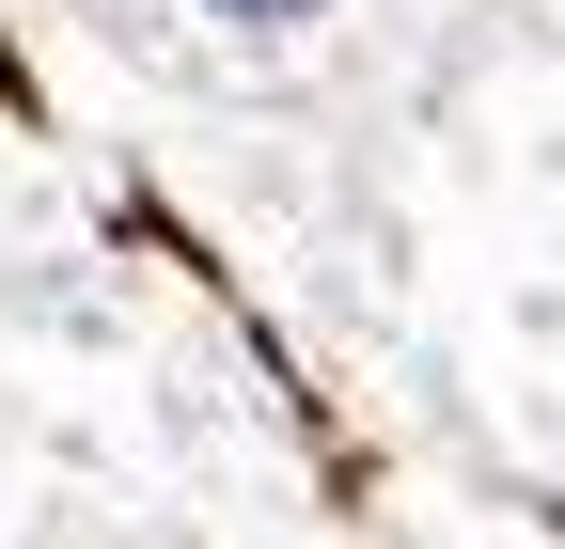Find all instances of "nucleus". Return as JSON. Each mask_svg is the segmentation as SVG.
<instances>
[{"label":"nucleus","mask_w":565,"mask_h":549,"mask_svg":"<svg viewBox=\"0 0 565 549\" xmlns=\"http://www.w3.org/2000/svg\"><path fill=\"white\" fill-rule=\"evenodd\" d=\"M189 32H221V47H252V63H282V47L345 32V0H189Z\"/></svg>","instance_id":"f257e3e1"}]
</instances>
